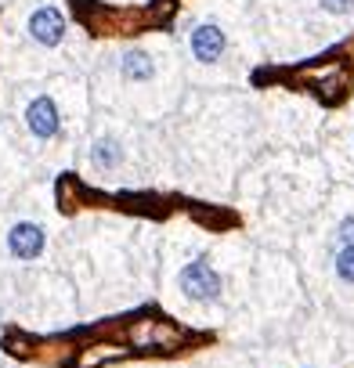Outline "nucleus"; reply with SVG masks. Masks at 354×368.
I'll use <instances>...</instances> for the list:
<instances>
[{"label":"nucleus","instance_id":"nucleus-1","mask_svg":"<svg viewBox=\"0 0 354 368\" xmlns=\"http://www.w3.org/2000/svg\"><path fill=\"white\" fill-rule=\"evenodd\" d=\"M181 289L189 300H217L221 296V278L206 260H196V264H189L181 271Z\"/></svg>","mask_w":354,"mask_h":368},{"label":"nucleus","instance_id":"nucleus-2","mask_svg":"<svg viewBox=\"0 0 354 368\" xmlns=\"http://www.w3.org/2000/svg\"><path fill=\"white\" fill-rule=\"evenodd\" d=\"M29 33H33V40L44 43V47H54V43H61V36H66V22H61V15L54 8H40L29 18Z\"/></svg>","mask_w":354,"mask_h":368},{"label":"nucleus","instance_id":"nucleus-3","mask_svg":"<svg viewBox=\"0 0 354 368\" xmlns=\"http://www.w3.org/2000/svg\"><path fill=\"white\" fill-rule=\"evenodd\" d=\"M8 246L18 260H33L40 256V249H44V231H40L36 224H15L11 235H8Z\"/></svg>","mask_w":354,"mask_h":368},{"label":"nucleus","instance_id":"nucleus-4","mask_svg":"<svg viewBox=\"0 0 354 368\" xmlns=\"http://www.w3.org/2000/svg\"><path fill=\"white\" fill-rule=\"evenodd\" d=\"M26 119H29V130H33L36 138H54L58 134V108H54L51 98H36L29 105Z\"/></svg>","mask_w":354,"mask_h":368},{"label":"nucleus","instance_id":"nucleus-5","mask_svg":"<svg viewBox=\"0 0 354 368\" xmlns=\"http://www.w3.org/2000/svg\"><path fill=\"white\" fill-rule=\"evenodd\" d=\"M192 51L199 61H217L221 51H224V33L217 26H199L192 33Z\"/></svg>","mask_w":354,"mask_h":368},{"label":"nucleus","instance_id":"nucleus-6","mask_svg":"<svg viewBox=\"0 0 354 368\" xmlns=\"http://www.w3.org/2000/svg\"><path fill=\"white\" fill-rule=\"evenodd\" d=\"M123 76L127 80H149L152 76V61L145 51H131L127 58H123Z\"/></svg>","mask_w":354,"mask_h":368},{"label":"nucleus","instance_id":"nucleus-7","mask_svg":"<svg viewBox=\"0 0 354 368\" xmlns=\"http://www.w3.org/2000/svg\"><path fill=\"white\" fill-rule=\"evenodd\" d=\"M94 163L116 166V163H119V145H116V141H98V145H94Z\"/></svg>","mask_w":354,"mask_h":368},{"label":"nucleus","instance_id":"nucleus-8","mask_svg":"<svg viewBox=\"0 0 354 368\" xmlns=\"http://www.w3.org/2000/svg\"><path fill=\"white\" fill-rule=\"evenodd\" d=\"M337 271L344 281H354V246H344L340 256H337Z\"/></svg>","mask_w":354,"mask_h":368},{"label":"nucleus","instance_id":"nucleus-9","mask_svg":"<svg viewBox=\"0 0 354 368\" xmlns=\"http://www.w3.org/2000/svg\"><path fill=\"white\" fill-rule=\"evenodd\" d=\"M351 4H354V0H322V8H325V11H332V15L351 11Z\"/></svg>","mask_w":354,"mask_h":368},{"label":"nucleus","instance_id":"nucleus-10","mask_svg":"<svg viewBox=\"0 0 354 368\" xmlns=\"http://www.w3.org/2000/svg\"><path fill=\"white\" fill-rule=\"evenodd\" d=\"M344 242L354 246V216H347V221H344Z\"/></svg>","mask_w":354,"mask_h":368}]
</instances>
